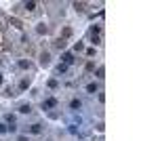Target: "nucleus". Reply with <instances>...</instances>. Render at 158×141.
<instances>
[{
  "instance_id": "nucleus-1",
  "label": "nucleus",
  "mask_w": 158,
  "mask_h": 141,
  "mask_svg": "<svg viewBox=\"0 0 158 141\" xmlns=\"http://www.w3.org/2000/svg\"><path fill=\"white\" fill-rule=\"evenodd\" d=\"M86 36H89V40L93 44H101V25H91Z\"/></svg>"
},
{
  "instance_id": "nucleus-2",
  "label": "nucleus",
  "mask_w": 158,
  "mask_h": 141,
  "mask_svg": "<svg viewBox=\"0 0 158 141\" xmlns=\"http://www.w3.org/2000/svg\"><path fill=\"white\" fill-rule=\"evenodd\" d=\"M57 106H59V99H57V97H47V99H42V103H40V107H42L44 112H53Z\"/></svg>"
},
{
  "instance_id": "nucleus-3",
  "label": "nucleus",
  "mask_w": 158,
  "mask_h": 141,
  "mask_svg": "<svg viewBox=\"0 0 158 141\" xmlns=\"http://www.w3.org/2000/svg\"><path fill=\"white\" fill-rule=\"evenodd\" d=\"M42 131H44L42 122H32L30 126H23V133H30V135H40Z\"/></svg>"
},
{
  "instance_id": "nucleus-4",
  "label": "nucleus",
  "mask_w": 158,
  "mask_h": 141,
  "mask_svg": "<svg viewBox=\"0 0 158 141\" xmlns=\"http://www.w3.org/2000/svg\"><path fill=\"white\" fill-rule=\"evenodd\" d=\"M38 63H40V68H49L51 65V53L49 51H40L38 53Z\"/></svg>"
},
{
  "instance_id": "nucleus-5",
  "label": "nucleus",
  "mask_w": 158,
  "mask_h": 141,
  "mask_svg": "<svg viewBox=\"0 0 158 141\" xmlns=\"http://www.w3.org/2000/svg\"><path fill=\"white\" fill-rule=\"evenodd\" d=\"M30 86H32V78H30V76H23V78L19 80V84H17V91L23 93V91H27Z\"/></svg>"
},
{
  "instance_id": "nucleus-6",
  "label": "nucleus",
  "mask_w": 158,
  "mask_h": 141,
  "mask_svg": "<svg viewBox=\"0 0 158 141\" xmlns=\"http://www.w3.org/2000/svg\"><path fill=\"white\" fill-rule=\"evenodd\" d=\"M74 61H76V55H74V53H70V51H63V53H61V63L72 65Z\"/></svg>"
},
{
  "instance_id": "nucleus-7",
  "label": "nucleus",
  "mask_w": 158,
  "mask_h": 141,
  "mask_svg": "<svg viewBox=\"0 0 158 141\" xmlns=\"http://www.w3.org/2000/svg\"><path fill=\"white\" fill-rule=\"evenodd\" d=\"M70 110H72L74 114H78V112H80V110H82V101H80V99H78V97H74L72 101H70Z\"/></svg>"
},
{
  "instance_id": "nucleus-8",
  "label": "nucleus",
  "mask_w": 158,
  "mask_h": 141,
  "mask_svg": "<svg viewBox=\"0 0 158 141\" xmlns=\"http://www.w3.org/2000/svg\"><path fill=\"white\" fill-rule=\"evenodd\" d=\"M17 68H19V70H32L34 63H32L30 59H19V61H17Z\"/></svg>"
},
{
  "instance_id": "nucleus-9",
  "label": "nucleus",
  "mask_w": 158,
  "mask_h": 141,
  "mask_svg": "<svg viewBox=\"0 0 158 141\" xmlns=\"http://www.w3.org/2000/svg\"><path fill=\"white\" fill-rule=\"evenodd\" d=\"M17 112H19V114H32V103H19V106H17Z\"/></svg>"
},
{
  "instance_id": "nucleus-10",
  "label": "nucleus",
  "mask_w": 158,
  "mask_h": 141,
  "mask_svg": "<svg viewBox=\"0 0 158 141\" xmlns=\"http://www.w3.org/2000/svg\"><path fill=\"white\" fill-rule=\"evenodd\" d=\"M85 89H86V93H89V95H95V93H99V82H89Z\"/></svg>"
},
{
  "instance_id": "nucleus-11",
  "label": "nucleus",
  "mask_w": 158,
  "mask_h": 141,
  "mask_svg": "<svg viewBox=\"0 0 158 141\" xmlns=\"http://www.w3.org/2000/svg\"><path fill=\"white\" fill-rule=\"evenodd\" d=\"M9 25H13L15 30H23V21L17 19V17H11V19H9Z\"/></svg>"
},
{
  "instance_id": "nucleus-12",
  "label": "nucleus",
  "mask_w": 158,
  "mask_h": 141,
  "mask_svg": "<svg viewBox=\"0 0 158 141\" xmlns=\"http://www.w3.org/2000/svg\"><path fill=\"white\" fill-rule=\"evenodd\" d=\"M53 47L57 48V51H63V48L68 47V42H65L63 38H55V40H53Z\"/></svg>"
},
{
  "instance_id": "nucleus-13",
  "label": "nucleus",
  "mask_w": 158,
  "mask_h": 141,
  "mask_svg": "<svg viewBox=\"0 0 158 141\" xmlns=\"http://www.w3.org/2000/svg\"><path fill=\"white\" fill-rule=\"evenodd\" d=\"M21 6H23V9H25L27 13H34V11L38 9V2H32V0H30V2H23Z\"/></svg>"
},
{
  "instance_id": "nucleus-14",
  "label": "nucleus",
  "mask_w": 158,
  "mask_h": 141,
  "mask_svg": "<svg viewBox=\"0 0 158 141\" xmlns=\"http://www.w3.org/2000/svg\"><path fill=\"white\" fill-rule=\"evenodd\" d=\"M68 68H70V65H65V63H59V65L55 68V76H63V74H68Z\"/></svg>"
},
{
  "instance_id": "nucleus-15",
  "label": "nucleus",
  "mask_w": 158,
  "mask_h": 141,
  "mask_svg": "<svg viewBox=\"0 0 158 141\" xmlns=\"http://www.w3.org/2000/svg\"><path fill=\"white\" fill-rule=\"evenodd\" d=\"M72 6H74L76 13H85L86 11V2H72Z\"/></svg>"
},
{
  "instance_id": "nucleus-16",
  "label": "nucleus",
  "mask_w": 158,
  "mask_h": 141,
  "mask_svg": "<svg viewBox=\"0 0 158 141\" xmlns=\"http://www.w3.org/2000/svg\"><path fill=\"white\" fill-rule=\"evenodd\" d=\"M72 27H68V25H65V27H63V30H61V36L59 38H63V40H68V38H72Z\"/></svg>"
},
{
  "instance_id": "nucleus-17",
  "label": "nucleus",
  "mask_w": 158,
  "mask_h": 141,
  "mask_svg": "<svg viewBox=\"0 0 158 141\" xmlns=\"http://www.w3.org/2000/svg\"><path fill=\"white\" fill-rule=\"evenodd\" d=\"M95 70H97L95 61H86V63H85V72H86V74H93Z\"/></svg>"
},
{
  "instance_id": "nucleus-18",
  "label": "nucleus",
  "mask_w": 158,
  "mask_h": 141,
  "mask_svg": "<svg viewBox=\"0 0 158 141\" xmlns=\"http://www.w3.org/2000/svg\"><path fill=\"white\" fill-rule=\"evenodd\" d=\"M36 32H38L40 36H47V34H49V27H47V23H38V25H36Z\"/></svg>"
},
{
  "instance_id": "nucleus-19",
  "label": "nucleus",
  "mask_w": 158,
  "mask_h": 141,
  "mask_svg": "<svg viewBox=\"0 0 158 141\" xmlns=\"http://www.w3.org/2000/svg\"><path fill=\"white\" fill-rule=\"evenodd\" d=\"M95 74H97V80H103L106 78V65H97Z\"/></svg>"
},
{
  "instance_id": "nucleus-20",
  "label": "nucleus",
  "mask_w": 158,
  "mask_h": 141,
  "mask_svg": "<svg viewBox=\"0 0 158 141\" xmlns=\"http://www.w3.org/2000/svg\"><path fill=\"white\" fill-rule=\"evenodd\" d=\"M47 86L55 91V89H59V80H57V78H51V80H47Z\"/></svg>"
},
{
  "instance_id": "nucleus-21",
  "label": "nucleus",
  "mask_w": 158,
  "mask_h": 141,
  "mask_svg": "<svg viewBox=\"0 0 158 141\" xmlns=\"http://www.w3.org/2000/svg\"><path fill=\"white\" fill-rule=\"evenodd\" d=\"M2 95H4V97H15L17 93H13V89H11V86H4V93H2Z\"/></svg>"
},
{
  "instance_id": "nucleus-22",
  "label": "nucleus",
  "mask_w": 158,
  "mask_h": 141,
  "mask_svg": "<svg viewBox=\"0 0 158 141\" xmlns=\"http://www.w3.org/2000/svg\"><path fill=\"white\" fill-rule=\"evenodd\" d=\"M80 51H85V42H76L74 44V53H80Z\"/></svg>"
},
{
  "instance_id": "nucleus-23",
  "label": "nucleus",
  "mask_w": 158,
  "mask_h": 141,
  "mask_svg": "<svg viewBox=\"0 0 158 141\" xmlns=\"http://www.w3.org/2000/svg\"><path fill=\"white\" fill-rule=\"evenodd\" d=\"M95 53H97V48H95V47L86 48V57H93V55H95Z\"/></svg>"
},
{
  "instance_id": "nucleus-24",
  "label": "nucleus",
  "mask_w": 158,
  "mask_h": 141,
  "mask_svg": "<svg viewBox=\"0 0 158 141\" xmlns=\"http://www.w3.org/2000/svg\"><path fill=\"white\" fill-rule=\"evenodd\" d=\"M49 118L51 120H57V118H61V114L59 112H49Z\"/></svg>"
},
{
  "instance_id": "nucleus-25",
  "label": "nucleus",
  "mask_w": 158,
  "mask_h": 141,
  "mask_svg": "<svg viewBox=\"0 0 158 141\" xmlns=\"http://www.w3.org/2000/svg\"><path fill=\"white\" fill-rule=\"evenodd\" d=\"M4 133H9V126L4 122H0V135H4Z\"/></svg>"
},
{
  "instance_id": "nucleus-26",
  "label": "nucleus",
  "mask_w": 158,
  "mask_h": 141,
  "mask_svg": "<svg viewBox=\"0 0 158 141\" xmlns=\"http://www.w3.org/2000/svg\"><path fill=\"white\" fill-rule=\"evenodd\" d=\"M95 129H97L99 133H103V129H106V126H103V122H97V126H95Z\"/></svg>"
},
{
  "instance_id": "nucleus-27",
  "label": "nucleus",
  "mask_w": 158,
  "mask_h": 141,
  "mask_svg": "<svg viewBox=\"0 0 158 141\" xmlns=\"http://www.w3.org/2000/svg\"><path fill=\"white\" fill-rule=\"evenodd\" d=\"M17 141H30V137H27V135H19V137H17Z\"/></svg>"
},
{
  "instance_id": "nucleus-28",
  "label": "nucleus",
  "mask_w": 158,
  "mask_h": 141,
  "mask_svg": "<svg viewBox=\"0 0 158 141\" xmlns=\"http://www.w3.org/2000/svg\"><path fill=\"white\" fill-rule=\"evenodd\" d=\"M2 80H4V78H2V74H0V84H2Z\"/></svg>"
},
{
  "instance_id": "nucleus-29",
  "label": "nucleus",
  "mask_w": 158,
  "mask_h": 141,
  "mask_svg": "<svg viewBox=\"0 0 158 141\" xmlns=\"http://www.w3.org/2000/svg\"><path fill=\"white\" fill-rule=\"evenodd\" d=\"M47 141H53V139H47Z\"/></svg>"
},
{
  "instance_id": "nucleus-30",
  "label": "nucleus",
  "mask_w": 158,
  "mask_h": 141,
  "mask_svg": "<svg viewBox=\"0 0 158 141\" xmlns=\"http://www.w3.org/2000/svg\"><path fill=\"white\" fill-rule=\"evenodd\" d=\"M0 65H2V61H0Z\"/></svg>"
}]
</instances>
